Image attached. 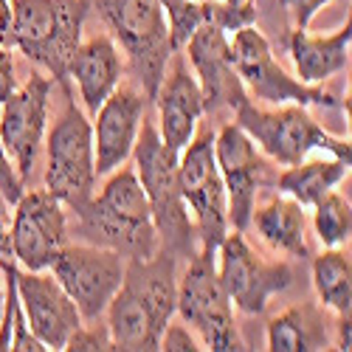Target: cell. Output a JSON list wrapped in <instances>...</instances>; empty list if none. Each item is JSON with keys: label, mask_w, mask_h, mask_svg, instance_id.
<instances>
[{"label": "cell", "mask_w": 352, "mask_h": 352, "mask_svg": "<svg viewBox=\"0 0 352 352\" xmlns=\"http://www.w3.org/2000/svg\"><path fill=\"white\" fill-rule=\"evenodd\" d=\"M150 99L141 87L122 85L102 102L94 116V153L96 175H110L133 158V146L144 116L150 113Z\"/></svg>", "instance_id": "17"}, {"label": "cell", "mask_w": 352, "mask_h": 352, "mask_svg": "<svg viewBox=\"0 0 352 352\" xmlns=\"http://www.w3.org/2000/svg\"><path fill=\"white\" fill-rule=\"evenodd\" d=\"M122 74H124L122 54L107 34H96L91 40L79 43L68 65V76L79 87V99L85 104L87 119H94L102 102L119 87Z\"/></svg>", "instance_id": "19"}, {"label": "cell", "mask_w": 352, "mask_h": 352, "mask_svg": "<svg viewBox=\"0 0 352 352\" xmlns=\"http://www.w3.org/2000/svg\"><path fill=\"white\" fill-rule=\"evenodd\" d=\"M313 287L318 293L321 307L333 310L336 316L349 313L352 307V262L349 254L336 248H324L313 256Z\"/></svg>", "instance_id": "24"}, {"label": "cell", "mask_w": 352, "mask_h": 352, "mask_svg": "<svg viewBox=\"0 0 352 352\" xmlns=\"http://www.w3.org/2000/svg\"><path fill=\"white\" fill-rule=\"evenodd\" d=\"M327 344H330V330L324 313L313 302L287 307L285 313L268 321V349L274 352H302V349L313 352V349H327Z\"/></svg>", "instance_id": "22"}, {"label": "cell", "mask_w": 352, "mask_h": 352, "mask_svg": "<svg viewBox=\"0 0 352 352\" xmlns=\"http://www.w3.org/2000/svg\"><path fill=\"white\" fill-rule=\"evenodd\" d=\"M200 12H203V23L217 25L226 34H234V32H240V28L256 23V6L254 3L228 6L223 0H209V3H200Z\"/></svg>", "instance_id": "27"}, {"label": "cell", "mask_w": 352, "mask_h": 352, "mask_svg": "<svg viewBox=\"0 0 352 352\" xmlns=\"http://www.w3.org/2000/svg\"><path fill=\"white\" fill-rule=\"evenodd\" d=\"M186 56L195 68V79L203 94V113L220 116L234 113L245 99V85L234 68L231 40L217 25L203 23L195 28V34L186 40Z\"/></svg>", "instance_id": "15"}, {"label": "cell", "mask_w": 352, "mask_h": 352, "mask_svg": "<svg viewBox=\"0 0 352 352\" xmlns=\"http://www.w3.org/2000/svg\"><path fill=\"white\" fill-rule=\"evenodd\" d=\"M214 158L226 186L228 226L234 231H248L259 192L274 186L271 164L259 153V146L245 135V130L234 122L223 124L214 133Z\"/></svg>", "instance_id": "12"}, {"label": "cell", "mask_w": 352, "mask_h": 352, "mask_svg": "<svg viewBox=\"0 0 352 352\" xmlns=\"http://www.w3.org/2000/svg\"><path fill=\"white\" fill-rule=\"evenodd\" d=\"M51 87H54L51 76L32 74L25 79V85L17 87L3 102V113H0V141H3L23 184L32 181L37 155L45 141Z\"/></svg>", "instance_id": "14"}, {"label": "cell", "mask_w": 352, "mask_h": 352, "mask_svg": "<svg viewBox=\"0 0 352 352\" xmlns=\"http://www.w3.org/2000/svg\"><path fill=\"white\" fill-rule=\"evenodd\" d=\"M352 23L346 20L333 34H310L307 28H293L287 51L296 65V79L305 85H318L349 65Z\"/></svg>", "instance_id": "20"}, {"label": "cell", "mask_w": 352, "mask_h": 352, "mask_svg": "<svg viewBox=\"0 0 352 352\" xmlns=\"http://www.w3.org/2000/svg\"><path fill=\"white\" fill-rule=\"evenodd\" d=\"M14 287L20 310L25 313L32 330L45 349H65L71 333L82 324V313L54 274L25 271L17 265Z\"/></svg>", "instance_id": "16"}, {"label": "cell", "mask_w": 352, "mask_h": 352, "mask_svg": "<svg viewBox=\"0 0 352 352\" xmlns=\"http://www.w3.org/2000/svg\"><path fill=\"white\" fill-rule=\"evenodd\" d=\"M135 175L144 186L146 203L153 212V226L158 234V251L186 262L197 254L200 240L189 214V206L181 195L178 184V155L166 150V144L158 135L150 113L144 116L135 146H133Z\"/></svg>", "instance_id": "2"}, {"label": "cell", "mask_w": 352, "mask_h": 352, "mask_svg": "<svg viewBox=\"0 0 352 352\" xmlns=\"http://www.w3.org/2000/svg\"><path fill=\"white\" fill-rule=\"evenodd\" d=\"M124 262L119 251L91 243H65L51 259V274L79 307L82 321H94L102 318L116 290L122 287Z\"/></svg>", "instance_id": "11"}, {"label": "cell", "mask_w": 352, "mask_h": 352, "mask_svg": "<svg viewBox=\"0 0 352 352\" xmlns=\"http://www.w3.org/2000/svg\"><path fill=\"white\" fill-rule=\"evenodd\" d=\"M96 321H99V318H94L91 324H79V327L71 333L65 349H74V352L116 349V346H113V338H110V333H107V324H96Z\"/></svg>", "instance_id": "28"}, {"label": "cell", "mask_w": 352, "mask_h": 352, "mask_svg": "<svg viewBox=\"0 0 352 352\" xmlns=\"http://www.w3.org/2000/svg\"><path fill=\"white\" fill-rule=\"evenodd\" d=\"M0 223H9V200L0 192Z\"/></svg>", "instance_id": "35"}, {"label": "cell", "mask_w": 352, "mask_h": 352, "mask_svg": "<svg viewBox=\"0 0 352 352\" xmlns=\"http://www.w3.org/2000/svg\"><path fill=\"white\" fill-rule=\"evenodd\" d=\"M181 321L197 330L206 349L231 352L248 349L237 321H234V305L217 276V248L200 245L192 259H186L184 276L178 279V307Z\"/></svg>", "instance_id": "7"}, {"label": "cell", "mask_w": 352, "mask_h": 352, "mask_svg": "<svg viewBox=\"0 0 352 352\" xmlns=\"http://www.w3.org/2000/svg\"><path fill=\"white\" fill-rule=\"evenodd\" d=\"M251 226L276 254L293 256V259H310V243H307V212L302 203H296L287 195H274L262 206H254Z\"/></svg>", "instance_id": "21"}, {"label": "cell", "mask_w": 352, "mask_h": 352, "mask_svg": "<svg viewBox=\"0 0 352 352\" xmlns=\"http://www.w3.org/2000/svg\"><path fill=\"white\" fill-rule=\"evenodd\" d=\"M158 349H166V352H197V349H203V346L192 338V333H189L186 324L169 321L166 330H164V336H161Z\"/></svg>", "instance_id": "30"}, {"label": "cell", "mask_w": 352, "mask_h": 352, "mask_svg": "<svg viewBox=\"0 0 352 352\" xmlns=\"http://www.w3.org/2000/svg\"><path fill=\"white\" fill-rule=\"evenodd\" d=\"M3 302H6V290H3V282H0V316H3Z\"/></svg>", "instance_id": "36"}, {"label": "cell", "mask_w": 352, "mask_h": 352, "mask_svg": "<svg viewBox=\"0 0 352 352\" xmlns=\"http://www.w3.org/2000/svg\"><path fill=\"white\" fill-rule=\"evenodd\" d=\"M336 349H349V313H341L336 321Z\"/></svg>", "instance_id": "34"}, {"label": "cell", "mask_w": 352, "mask_h": 352, "mask_svg": "<svg viewBox=\"0 0 352 352\" xmlns=\"http://www.w3.org/2000/svg\"><path fill=\"white\" fill-rule=\"evenodd\" d=\"M217 276L231 305L245 316L265 313L268 302L285 293L296 274L287 262L262 259L245 240V231H231L217 245Z\"/></svg>", "instance_id": "10"}, {"label": "cell", "mask_w": 352, "mask_h": 352, "mask_svg": "<svg viewBox=\"0 0 352 352\" xmlns=\"http://www.w3.org/2000/svg\"><path fill=\"white\" fill-rule=\"evenodd\" d=\"M313 228L318 234V240L324 248H336L344 245L352 234V209H349V200L344 195H338L336 189L327 192L321 197L316 206H313Z\"/></svg>", "instance_id": "25"}, {"label": "cell", "mask_w": 352, "mask_h": 352, "mask_svg": "<svg viewBox=\"0 0 352 352\" xmlns=\"http://www.w3.org/2000/svg\"><path fill=\"white\" fill-rule=\"evenodd\" d=\"M178 184L189 206L200 245L217 248L228 234V200L214 158V130L195 133L186 150L178 155Z\"/></svg>", "instance_id": "8"}, {"label": "cell", "mask_w": 352, "mask_h": 352, "mask_svg": "<svg viewBox=\"0 0 352 352\" xmlns=\"http://www.w3.org/2000/svg\"><path fill=\"white\" fill-rule=\"evenodd\" d=\"M349 175V161L341 158H313V161H299L293 166H285L282 175L274 178V186L293 197L296 203H302L305 209H313L316 203L324 197L327 192H333L344 178Z\"/></svg>", "instance_id": "23"}, {"label": "cell", "mask_w": 352, "mask_h": 352, "mask_svg": "<svg viewBox=\"0 0 352 352\" xmlns=\"http://www.w3.org/2000/svg\"><path fill=\"white\" fill-rule=\"evenodd\" d=\"M17 91V76H14V56L6 45H0V104Z\"/></svg>", "instance_id": "32"}, {"label": "cell", "mask_w": 352, "mask_h": 352, "mask_svg": "<svg viewBox=\"0 0 352 352\" xmlns=\"http://www.w3.org/2000/svg\"><path fill=\"white\" fill-rule=\"evenodd\" d=\"M161 9L166 12L169 20V37H172V48L181 51L186 45V40L195 34V28L203 25V12L197 0H158Z\"/></svg>", "instance_id": "26"}, {"label": "cell", "mask_w": 352, "mask_h": 352, "mask_svg": "<svg viewBox=\"0 0 352 352\" xmlns=\"http://www.w3.org/2000/svg\"><path fill=\"white\" fill-rule=\"evenodd\" d=\"M172 71L164 74V82L155 94L158 104V135L166 144V150L181 155L186 144L195 138L203 113V94L197 79L186 68V56L172 54Z\"/></svg>", "instance_id": "18"}, {"label": "cell", "mask_w": 352, "mask_h": 352, "mask_svg": "<svg viewBox=\"0 0 352 352\" xmlns=\"http://www.w3.org/2000/svg\"><path fill=\"white\" fill-rule=\"evenodd\" d=\"M68 243V214L48 189L23 192L9 220L12 256L25 271H48L51 259Z\"/></svg>", "instance_id": "13"}, {"label": "cell", "mask_w": 352, "mask_h": 352, "mask_svg": "<svg viewBox=\"0 0 352 352\" xmlns=\"http://www.w3.org/2000/svg\"><path fill=\"white\" fill-rule=\"evenodd\" d=\"M96 9L127 54L133 85L155 102L175 54L166 12L158 0H96Z\"/></svg>", "instance_id": "5"}, {"label": "cell", "mask_w": 352, "mask_h": 352, "mask_svg": "<svg viewBox=\"0 0 352 352\" xmlns=\"http://www.w3.org/2000/svg\"><path fill=\"white\" fill-rule=\"evenodd\" d=\"M0 45L12 48V3L9 0H0Z\"/></svg>", "instance_id": "33"}, {"label": "cell", "mask_w": 352, "mask_h": 352, "mask_svg": "<svg viewBox=\"0 0 352 352\" xmlns=\"http://www.w3.org/2000/svg\"><path fill=\"white\" fill-rule=\"evenodd\" d=\"M231 51H234V68H237L245 94L254 96L256 102L265 104H318V107H341V102L321 91L318 85H305L296 76H290L276 60L271 43L265 40V34L254 25H245L240 32H234L231 40Z\"/></svg>", "instance_id": "9"}, {"label": "cell", "mask_w": 352, "mask_h": 352, "mask_svg": "<svg viewBox=\"0 0 352 352\" xmlns=\"http://www.w3.org/2000/svg\"><path fill=\"white\" fill-rule=\"evenodd\" d=\"M181 262L155 251L146 259H127L122 287L107 305V333L116 349L153 352L178 307Z\"/></svg>", "instance_id": "1"}, {"label": "cell", "mask_w": 352, "mask_h": 352, "mask_svg": "<svg viewBox=\"0 0 352 352\" xmlns=\"http://www.w3.org/2000/svg\"><path fill=\"white\" fill-rule=\"evenodd\" d=\"M45 189L63 200L71 212L82 209L96 192L94 124L65 91V107L45 141Z\"/></svg>", "instance_id": "6"}, {"label": "cell", "mask_w": 352, "mask_h": 352, "mask_svg": "<svg viewBox=\"0 0 352 352\" xmlns=\"http://www.w3.org/2000/svg\"><path fill=\"white\" fill-rule=\"evenodd\" d=\"M0 192H3V197L9 200V206H14L25 192V184L20 181V175H17V169H14V164L6 153L3 141H0Z\"/></svg>", "instance_id": "29"}, {"label": "cell", "mask_w": 352, "mask_h": 352, "mask_svg": "<svg viewBox=\"0 0 352 352\" xmlns=\"http://www.w3.org/2000/svg\"><path fill=\"white\" fill-rule=\"evenodd\" d=\"M231 116L234 124L243 127L245 135L259 146V153L279 166H293L310 153H330L352 164L349 138H336L327 133L302 104H276V110H265L245 99Z\"/></svg>", "instance_id": "4"}, {"label": "cell", "mask_w": 352, "mask_h": 352, "mask_svg": "<svg viewBox=\"0 0 352 352\" xmlns=\"http://www.w3.org/2000/svg\"><path fill=\"white\" fill-rule=\"evenodd\" d=\"M197 3H209V0H197Z\"/></svg>", "instance_id": "37"}, {"label": "cell", "mask_w": 352, "mask_h": 352, "mask_svg": "<svg viewBox=\"0 0 352 352\" xmlns=\"http://www.w3.org/2000/svg\"><path fill=\"white\" fill-rule=\"evenodd\" d=\"M12 43L68 91V65L82 43L91 0H9Z\"/></svg>", "instance_id": "3"}, {"label": "cell", "mask_w": 352, "mask_h": 352, "mask_svg": "<svg viewBox=\"0 0 352 352\" xmlns=\"http://www.w3.org/2000/svg\"><path fill=\"white\" fill-rule=\"evenodd\" d=\"M279 3H282V9H287V14L293 17L296 28H307L310 20L327 3H333V0H279Z\"/></svg>", "instance_id": "31"}]
</instances>
